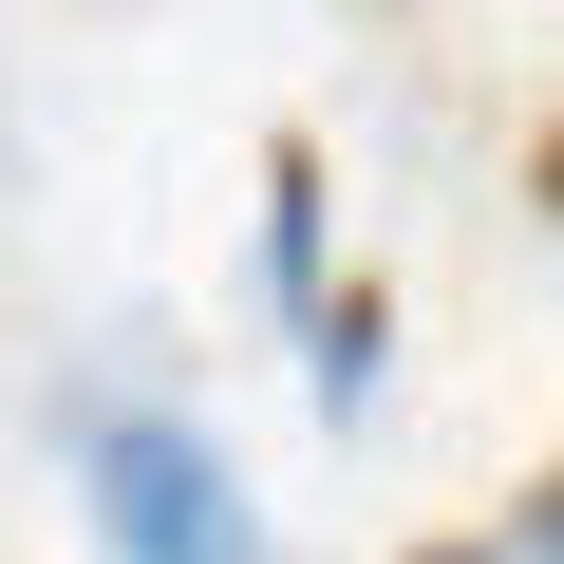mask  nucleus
Masks as SVG:
<instances>
[{"mask_svg":"<svg viewBox=\"0 0 564 564\" xmlns=\"http://www.w3.org/2000/svg\"><path fill=\"white\" fill-rule=\"evenodd\" d=\"M527 545H545V564H564V470H545V508H527Z\"/></svg>","mask_w":564,"mask_h":564,"instance_id":"nucleus-5","label":"nucleus"},{"mask_svg":"<svg viewBox=\"0 0 564 564\" xmlns=\"http://www.w3.org/2000/svg\"><path fill=\"white\" fill-rule=\"evenodd\" d=\"M263 282H282V302H321V151H302V132L263 151Z\"/></svg>","mask_w":564,"mask_h":564,"instance_id":"nucleus-2","label":"nucleus"},{"mask_svg":"<svg viewBox=\"0 0 564 564\" xmlns=\"http://www.w3.org/2000/svg\"><path fill=\"white\" fill-rule=\"evenodd\" d=\"M414 564H489V545H414Z\"/></svg>","mask_w":564,"mask_h":564,"instance_id":"nucleus-6","label":"nucleus"},{"mask_svg":"<svg viewBox=\"0 0 564 564\" xmlns=\"http://www.w3.org/2000/svg\"><path fill=\"white\" fill-rule=\"evenodd\" d=\"M76 489H95V545L113 564H282L263 508L226 489V452L188 414H76Z\"/></svg>","mask_w":564,"mask_h":564,"instance_id":"nucleus-1","label":"nucleus"},{"mask_svg":"<svg viewBox=\"0 0 564 564\" xmlns=\"http://www.w3.org/2000/svg\"><path fill=\"white\" fill-rule=\"evenodd\" d=\"M527 207H545V226H564V132H527Z\"/></svg>","mask_w":564,"mask_h":564,"instance_id":"nucleus-4","label":"nucleus"},{"mask_svg":"<svg viewBox=\"0 0 564 564\" xmlns=\"http://www.w3.org/2000/svg\"><path fill=\"white\" fill-rule=\"evenodd\" d=\"M302 358H321V414H358V395H377V282L302 302Z\"/></svg>","mask_w":564,"mask_h":564,"instance_id":"nucleus-3","label":"nucleus"}]
</instances>
